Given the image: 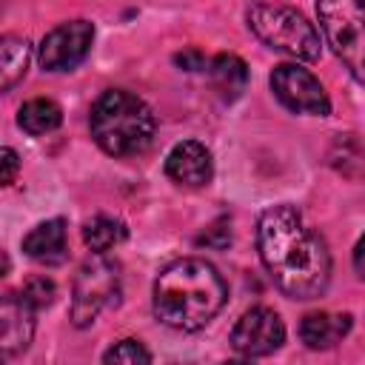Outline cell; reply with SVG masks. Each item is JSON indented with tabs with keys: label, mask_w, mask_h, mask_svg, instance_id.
<instances>
[{
	"label": "cell",
	"mask_w": 365,
	"mask_h": 365,
	"mask_svg": "<svg viewBox=\"0 0 365 365\" xmlns=\"http://www.w3.org/2000/svg\"><path fill=\"white\" fill-rule=\"evenodd\" d=\"M257 248L274 285L291 299H314L331 279V254L325 240L305 225L302 214L288 205H271L257 222Z\"/></svg>",
	"instance_id": "obj_1"
},
{
	"label": "cell",
	"mask_w": 365,
	"mask_h": 365,
	"mask_svg": "<svg viewBox=\"0 0 365 365\" xmlns=\"http://www.w3.org/2000/svg\"><path fill=\"white\" fill-rule=\"evenodd\" d=\"M228 299L222 274L200 257L165 265L154 282V317L174 331H200Z\"/></svg>",
	"instance_id": "obj_2"
},
{
	"label": "cell",
	"mask_w": 365,
	"mask_h": 365,
	"mask_svg": "<svg viewBox=\"0 0 365 365\" xmlns=\"http://www.w3.org/2000/svg\"><path fill=\"white\" fill-rule=\"evenodd\" d=\"M88 125L94 143L111 157L143 154L157 128L148 103L123 88H108L94 100Z\"/></svg>",
	"instance_id": "obj_3"
},
{
	"label": "cell",
	"mask_w": 365,
	"mask_h": 365,
	"mask_svg": "<svg viewBox=\"0 0 365 365\" xmlns=\"http://www.w3.org/2000/svg\"><path fill=\"white\" fill-rule=\"evenodd\" d=\"M248 29L259 43L297 60H317L322 46L317 29L297 9L277 3H254L248 9Z\"/></svg>",
	"instance_id": "obj_4"
},
{
	"label": "cell",
	"mask_w": 365,
	"mask_h": 365,
	"mask_svg": "<svg viewBox=\"0 0 365 365\" xmlns=\"http://www.w3.org/2000/svg\"><path fill=\"white\" fill-rule=\"evenodd\" d=\"M317 14L331 51L365 83V0H317Z\"/></svg>",
	"instance_id": "obj_5"
},
{
	"label": "cell",
	"mask_w": 365,
	"mask_h": 365,
	"mask_svg": "<svg viewBox=\"0 0 365 365\" xmlns=\"http://www.w3.org/2000/svg\"><path fill=\"white\" fill-rule=\"evenodd\" d=\"M117 297H120V265L106 254L86 259L74 277L71 322L77 328L91 325L103 308L117 302Z\"/></svg>",
	"instance_id": "obj_6"
},
{
	"label": "cell",
	"mask_w": 365,
	"mask_h": 365,
	"mask_svg": "<svg viewBox=\"0 0 365 365\" xmlns=\"http://www.w3.org/2000/svg\"><path fill=\"white\" fill-rule=\"evenodd\" d=\"M271 91L288 111L314 114V117L331 114V100L322 83L297 63H282L271 71Z\"/></svg>",
	"instance_id": "obj_7"
},
{
	"label": "cell",
	"mask_w": 365,
	"mask_h": 365,
	"mask_svg": "<svg viewBox=\"0 0 365 365\" xmlns=\"http://www.w3.org/2000/svg\"><path fill=\"white\" fill-rule=\"evenodd\" d=\"M94 43V26L88 20H71L51 29L37 51V60L46 71H71L77 68Z\"/></svg>",
	"instance_id": "obj_8"
},
{
	"label": "cell",
	"mask_w": 365,
	"mask_h": 365,
	"mask_svg": "<svg viewBox=\"0 0 365 365\" xmlns=\"http://www.w3.org/2000/svg\"><path fill=\"white\" fill-rule=\"evenodd\" d=\"M282 342H285V325L279 314L262 305L245 311L231 331V345L242 356H268Z\"/></svg>",
	"instance_id": "obj_9"
},
{
	"label": "cell",
	"mask_w": 365,
	"mask_h": 365,
	"mask_svg": "<svg viewBox=\"0 0 365 365\" xmlns=\"http://www.w3.org/2000/svg\"><path fill=\"white\" fill-rule=\"evenodd\" d=\"M165 174L168 180H174L177 185L185 188H202L211 182L214 177V160L211 151L197 143V140H182L177 143L168 157H165Z\"/></svg>",
	"instance_id": "obj_10"
},
{
	"label": "cell",
	"mask_w": 365,
	"mask_h": 365,
	"mask_svg": "<svg viewBox=\"0 0 365 365\" xmlns=\"http://www.w3.org/2000/svg\"><path fill=\"white\" fill-rule=\"evenodd\" d=\"M34 311L23 294L9 291L0 305V351L3 356H14L29 348L34 336Z\"/></svg>",
	"instance_id": "obj_11"
},
{
	"label": "cell",
	"mask_w": 365,
	"mask_h": 365,
	"mask_svg": "<svg viewBox=\"0 0 365 365\" xmlns=\"http://www.w3.org/2000/svg\"><path fill=\"white\" fill-rule=\"evenodd\" d=\"M351 325H354L351 314L314 311V314H305L302 317V322H299V339L311 351H325V348H334L351 331Z\"/></svg>",
	"instance_id": "obj_12"
},
{
	"label": "cell",
	"mask_w": 365,
	"mask_h": 365,
	"mask_svg": "<svg viewBox=\"0 0 365 365\" xmlns=\"http://www.w3.org/2000/svg\"><path fill=\"white\" fill-rule=\"evenodd\" d=\"M23 251L34 262H46V265L63 262L66 259V220L54 217V220L34 225L23 237Z\"/></svg>",
	"instance_id": "obj_13"
},
{
	"label": "cell",
	"mask_w": 365,
	"mask_h": 365,
	"mask_svg": "<svg viewBox=\"0 0 365 365\" xmlns=\"http://www.w3.org/2000/svg\"><path fill=\"white\" fill-rule=\"evenodd\" d=\"M208 71H211V80H214L217 91L225 100H237L242 94L245 83H248V66L237 54H217L211 60Z\"/></svg>",
	"instance_id": "obj_14"
},
{
	"label": "cell",
	"mask_w": 365,
	"mask_h": 365,
	"mask_svg": "<svg viewBox=\"0 0 365 365\" xmlns=\"http://www.w3.org/2000/svg\"><path fill=\"white\" fill-rule=\"evenodd\" d=\"M31 60V46L23 37H3L0 43V88L11 91L29 68Z\"/></svg>",
	"instance_id": "obj_15"
},
{
	"label": "cell",
	"mask_w": 365,
	"mask_h": 365,
	"mask_svg": "<svg viewBox=\"0 0 365 365\" xmlns=\"http://www.w3.org/2000/svg\"><path fill=\"white\" fill-rule=\"evenodd\" d=\"M328 160L339 174H345L351 180H365V140L362 137H356V134L342 137L339 134Z\"/></svg>",
	"instance_id": "obj_16"
},
{
	"label": "cell",
	"mask_w": 365,
	"mask_h": 365,
	"mask_svg": "<svg viewBox=\"0 0 365 365\" xmlns=\"http://www.w3.org/2000/svg\"><path fill=\"white\" fill-rule=\"evenodd\" d=\"M17 123L23 131L40 137V134H48L54 131L60 123H63V111L54 100H46V97H37V100H29L23 103L20 114H17Z\"/></svg>",
	"instance_id": "obj_17"
},
{
	"label": "cell",
	"mask_w": 365,
	"mask_h": 365,
	"mask_svg": "<svg viewBox=\"0 0 365 365\" xmlns=\"http://www.w3.org/2000/svg\"><path fill=\"white\" fill-rule=\"evenodd\" d=\"M125 225L117 220V217H106V214H97L91 217L86 225H83V242L94 251V254H106L111 251L114 245H120L125 240Z\"/></svg>",
	"instance_id": "obj_18"
},
{
	"label": "cell",
	"mask_w": 365,
	"mask_h": 365,
	"mask_svg": "<svg viewBox=\"0 0 365 365\" xmlns=\"http://www.w3.org/2000/svg\"><path fill=\"white\" fill-rule=\"evenodd\" d=\"M103 362H125V365H137V362H151V354L145 351V345L140 339H120L117 345H111L103 354Z\"/></svg>",
	"instance_id": "obj_19"
},
{
	"label": "cell",
	"mask_w": 365,
	"mask_h": 365,
	"mask_svg": "<svg viewBox=\"0 0 365 365\" xmlns=\"http://www.w3.org/2000/svg\"><path fill=\"white\" fill-rule=\"evenodd\" d=\"M23 297L31 308H46V305L54 302V282L46 279V277H31L23 285Z\"/></svg>",
	"instance_id": "obj_20"
},
{
	"label": "cell",
	"mask_w": 365,
	"mask_h": 365,
	"mask_svg": "<svg viewBox=\"0 0 365 365\" xmlns=\"http://www.w3.org/2000/svg\"><path fill=\"white\" fill-rule=\"evenodd\" d=\"M231 242V228H228V222L225 220H220V222H214L200 240H197V245H211V248H225Z\"/></svg>",
	"instance_id": "obj_21"
},
{
	"label": "cell",
	"mask_w": 365,
	"mask_h": 365,
	"mask_svg": "<svg viewBox=\"0 0 365 365\" xmlns=\"http://www.w3.org/2000/svg\"><path fill=\"white\" fill-rule=\"evenodd\" d=\"M0 163H3V185H11V182H14V174H17V168H20L17 154H14L11 148H3V151H0Z\"/></svg>",
	"instance_id": "obj_22"
},
{
	"label": "cell",
	"mask_w": 365,
	"mask_h": 365,
	"mask_svg": "<svg viewBox=\"0 0 365 365\" xmlns=\"http://www.w3.org/2000/svg\"><path fill=\"white\" fill-rule=\"evenodd\" d=\"M177 63L188 71H197V68H205V60L200 51H185V54H177Z\"/></svg>",
	"instance_id": "obj_23"
},
{
	"label": "cell",
	"mask_w": 365,
	"mask_h": 365,
	"mask_svg": "<svg viewBox=\"0 0 365 365\" xmlns=\"http://www.w3.org/2000/svg\"><path fill=\"white\" fill-rule=\"evenodd\" d=\"M354 268H356V274L365 279V234H362L359 242L354 245Z\"/></svg>",
	"instance_id": "obj_24"
}]
</instances>
